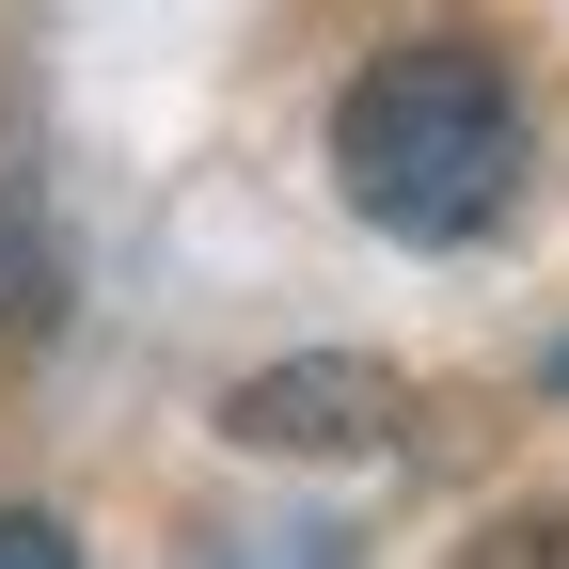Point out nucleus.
I'll return each instance as SVG.
<instances>
[{"label": "nucleus", "mask_w": 569, "mask_h": 569, "mask_svg": "<svg viewBox=\"0 0 569 569\" xmlns=\"http://www.w3.org/2000/svg\"><path fill=\"white\" fill-rule=\"evenodd\" d=\"M522 159H538V142H522V96H507V63H475V48H396L332 111L348 206H365L380 238H427V253H459V238L507 222V206H522Z\"/></svg>", "instance_id": "obj_1"}, {"label": "nucleus", "mask_w": 569, "mask_h": 569, "mask_svg": "<svg viewBox=\"0 0 569 569\" xmlns=\"http://www.w3.org/2000/svg\"><path fill=\"white\" fill-rule=\"evenodd\" d=\"M222 427L253 459H365V443H396V380L380 365H269L222 396Z\"/></svg>", "instance_id": "obj_2"}, {"label": "nucleus", "mask_w": 569, "mask_h": 569, "mask_svg": "<svg viewBox=\"0 0 569 569\" xmlns=\"http://www.w3.org/2000/svg\"><path fill=\"white\" fill-rule=\"evenodd\" d=\"M48 301H63V284H48V238L17 222V206H0V380L32 365V332H48Z\"/></svg>", "instance_id": "obj_3"}, {"label": "nucleus", "mask_w": 569, "mask_h": 569, "mask_svg": "<svg viewBox=\"0 0 569 569\" xmlns=\"http://www.w3.org/2000/svg\"><path fill=\"white\" fill-rule=\"evenodd\" d=\"M63 553H80V538H63L48 507H0V569H63Z\"/></svg>", "instance_id": "obj_4"}]
</instances>
